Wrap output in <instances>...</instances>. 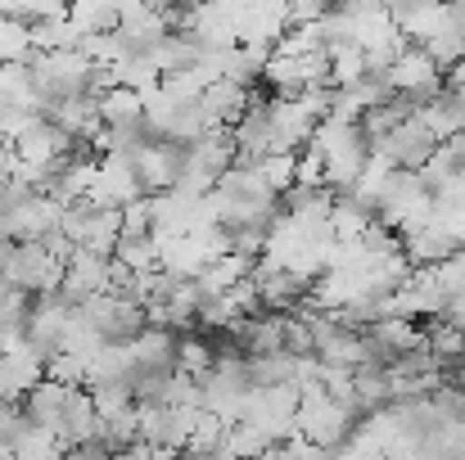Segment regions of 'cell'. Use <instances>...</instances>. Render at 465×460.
<instances>
[{
    "label": "cell",
    "mask_w": 465,
    "mask_h": 460,
    "mask_svg": "<svg viewBox=\"0 0 465 460\" xmlns=\"http://www.w3.org/2000/svg\"><path fill=\"white\" fill-rule=\"evenodd\" d=\"M64 280V258L41 240H5L0 244V285L23 294H54Z\"/></svg>",
    "instance_id": "obj_1"
},
{
    "label": "cell",
    "mask_w": 465,
    "mask_h": 460,
    "mask_svg": "<svg viewBox=\"0 0 465 460\" xmlns=\"http://www.w3.org/2000/svg\"><path fill=\"white\" fill-rule=\"evenodd\" d=\"M73 388H77V384H64V379L45 375V379L23 397V416H27V425H32V429H45V434H59V416H64Z\"/></svg>",
    "instance_id": "obj_2"
},
{
    "label": "cell",
    "mask_w": 465,
    "mask_h": 460,
    "mask_svg": "<svg viewBox=\"0 0 465 460\" xmlns=\"http://www.w3.org/2000/svg\"><path fill=\"white\" fill-rule=\"evenodd\" d=\"M176 460H194V456H190V452H181V456H176Z\"/></svg>",
    "instance_id": "obj_3"
}]
</instances>
